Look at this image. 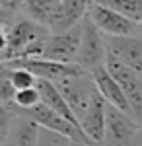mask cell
<instances>
[{"instance_id":"obj_1","label":"cell","mask_w":142,"mask_h":146,"mask_svg":"<svg viewBox=\"0 0 142 146\" xmlns=\"http://www.w3.org/2000/svg\"><path fill=\"white\" fill-rule=\"evenodd\" d=\"M51 35L49 27L43 23L20 16L8 29H2V62L22 58L23 53L39 41H45Z\"/></svg>"},{"instance_id":"obj_2","label":"cell","mask_w":142,"mask_h":146,"mask_svg":"<svg viewBox=\"0 0 142 146\" xmlns=\"http://www.w3.org/2000/svg\"><path fill=\"white\" fill-rule=\"evenodd\" d=\"M101 146H142L140 123L129 113L107 105V127Z\"/></svg>"},{"instance_id":"obj_3","label":"cell","mask_w":142,"mask_h":146,"mask_svg":"<svg viewBox=\"0 0 142 146\" xmlns=\"http://www.w3.org/2000/svg\"><path fill=\"white\" fill-rule=\"evenodd\" d=\"M107 43L105 37L98 27L90 20H84V35H82V45H80V53H78L76 64L86 74H94L96 70L103 68L107 64Z\"/></svg>"},{"instance_id":"obj_4","label":"cell","mask_w":142,"mask_h":146,"mask_svg":"<svg viewBox=\"0 0 142 146\" xmlns=\"http://www.w3.org/2000/svg\"><path fill=\"white\" fill-rule=\"evenodd\" d=\"M58 92L62 94V98L68 101V105L72 107V111L76 113L78 121L84 117V113L90 109L92 101L96 100L99 94L98 84L92 74H80V76H72V78H64L55 84Z\"/></svg>"},{"instance_id":"obj_5","label":"cell","mask_w":142,"mask_h":146,"mask_svg":"<svg viewBox=\"0 0 142 146\" xmlns=\"http://www.w3.org/2000/svg\"><path fill=\"white\" fill-rule=\"evenodd\" d=\"M82 35H84V22L64 33H51L45 41L43 58L62 62V64H76L80 45H82Z\"/></svg>"},{"instance_id":"obj_6","label":"cell","mask_w":142,"mask_h":146,"mask_svg":"<svg viewBox=\"0 0 142 146\" xmlns=\"http://www.w3.org/2000/svg\"><path fill=\"white\" fill-rule=\"evenodd\" d=\"M2 66L25 68L37 80H47V82H53V84H56V82H60L64 78H72V76L84 74V70L78 64H62V62L47 60V58H18V60L2 62Z\"/></svg>"},{"instance_id":"obj_7","label":"cell","mask_w":142,"mask_h":146,"mask_svg":"<svg viewBox=\"0 0 142 146\" xmlns=\"http://www.w3.org/2000/svg\"><path fill=\"white\" fill-rule=\"evenodd\" d=\"M107 70L111 72V76L119 82V86L123 88L127 100H129V105H131L132 117L142 123V76L138 72H134L132 68H129L127 64L119 62L117 58L113 56H107Z\"/></svg>"},{"instance_id":"obj_8","label":"cell","mask_w":142,"mask_h":146,"mask_svg":"<svg viewBox=\"0 0 142 146\" xmlns=\"http://www.w3.org/2000/svg\"><path fill=\"white\" fill-rule=\"evenodd\" d=\"M39 131L31 119L2 111V146H37Z\"/></svg>"},{"instance_id":"obj_9","label":"cell","mask_w":142,"mask_h":146,"mask_svg":"<svg viewBox=\"0 0 142 146\" xmlns=\"http://www.w3.org/2000/svg\"><path fill=\"white\" fill-rule=\"evenodd\" d=\"M88 20L98 27L105 37H131L136 35V25L132 20L121 16L119 12L99 6V4H90V12H88Z\"/></svg>"},{"instance_id":"obj_10","label":"cell","mask_w":142,"mask_h":146,"mask_svg":"<svg viewBox=\"0 0 142 146\" xmlns=\"http://www.w3.org/2000/svg\"><path fill=\"white\" fill-rule=\"evenodd\" d=\"M105 37V35H103ZM107 51L113 58H117L119 62L127 64L134 72H138L142 76V39L136 35L131 37H105Z\"/></svg>"},{"instance_id":"obj_11","label":"cell","mask_w":142,"mask_h":146,"mask_svg":"<svg viewBox=\"0 0 142 146\" xmlns=\"http://www.w3.org/2000/svg\"><path fill=\"white\" fill-rule=\"evenodd\" d=\"M90 0H62L58 12L49 23L51 33H64L68 29H74L88 18Z\"/></svg>"},{"instance_id":"obj_12","label":"cell","mask_w":142,"mask_h":146,"mask_svg":"<svg viewBox=\"0 0 142 146\" xmlns=\"http://www.w3.org/2000/svg\"><path fill=\"white\" fill-rule=\"evenodd\" d=\"M107 101L103 100V96L98 94L96 100L92 101L90 109L84 113V117L80 119V127L84 131V135L94 142L101 146L105 138V127H107Z\"/></svg>"},{"instance_id":"obj_13","label":"cell","mask_w":142,"mask_h":146,"mask_svg":"<svg viewBox=\"0 0 142 146\" xmlns=\"http://www.w3.org/2000/svg\"><path fill=\"white\" fill-rule=\"evenodd\" d=\"M92 76H94L96 84H98L99 94L103 96V100L107 101L109 105H113V107L121 109L123 113H129V115H132L131 105H129V100H127L125 92H123V88L119 86V82L111 76V72L107 70V66H103V68H99V70H96Z\"/></svg>"},{"instance_id":"obj_14","label":"cell","mask_w":142,"mask_h":146,"mask_svg":"<svg viewBox=\"0 0 142 146\" xmlns=\"http://www.w3.org/2000/svg\"><path fill=\"white\" fill-rule=\"evenodd\" d=\"M37 90L41 94V103H45L47 107H51L53 111H56L60 117H64L68 123L80 127V121H78L76 113L72 111V107L68 105V101L62 98V94L58 92L53 82H47V80H39L37 82ZM82 129V127H80Z\"/></svg>"},{"instance_id":"obj_15","label":"cell","mask_w":142,"mask_h":146,"mask_svg":"<svg viewBox=\"0 0 142 146\" xmlns=\"http://www.w3.org/2000/svg\"><path fill=\"white\" fill-rule=\"evenodd\" d=\"M60 4H62V0H25L23 16H27L29 20L49 27V23L58 12Z\"/></svg>"},{"instance_id":"obj_16","label":"cell","mask_w":142,"mask_h":146,"mask_svg":"<svg viewBox=\"0 0 142 146\" xmlns=\"http://www.w3.org/2000/svg\"><path fill=\"white\" fill-rule=\"evenodd\" d=\"M90 2L119 12L121 16L132 20L134 23L142 22V0H90Z\"/></svg>"},{"instance_id":"obj_17","label":"cell","mask_w":142,"mask_h":146,"mask_svg":"<svg viewBox=\"0 0 142 146\" xmlns=\"http://www.w3.org/2000/svg\"><path fill=\"white\" fill-rule=\"evenodd\" d=\"M2 72L12 80L14 88H16L18 92L29 90V88H37V82H39V80L35 78L29 70H25V68H8V66H2Z\"/></svg>"},{"instance_id":"obj_18","label":"cell","mask_w":142,"mask_h":146,"mask_svg":"<svg viewBox=\"0 0 142 146\" xmlns=\"http://www.w3.org/2000/svg\"><path fill=\"white\" fill-rule=\"evenodd\" d=\"M72 138L55 133V131H49V129H41L39 131V140L37 146H72Z\"/></svg>"},{"instance_id":"obj_19","label":"cell","mask_w":142,"mask_h":146,"mask_svg":"<svg viewBox=\"0 0 142 146\" xmlns=\"http://www.w3.org/2000/svg\"><path fill=\"white\" fill-rule=\"evenodd\" d=\"M16 94H18V90L14 88L12 80L2 72V78H0V101H2V105H10V103H14Z\"/></svg>"},{"instance_id":"obj_20","label":"cell","mask_w":142,"mask_h":146,"mask_svg":"<svg viewBox=\"0 0 142 146\" xmlns=\"http://www.w3.org/2000/svg\"><path fill=\"white\" fill-rule=\"evenodd\" d=\"M136 37H138V39H142V22L136 25Z\"/></svg>"},{"instance_id":"obj_21","label":"cell","mask_w":142,"mask_h":146,"mask_svg":"<svg viewBox=\"0 0 142 146\" xmlns=\"http://www.w3.org/2000/svg\"><path fill=\"white\" fill-rule=\"evenodd\" d=\"M72 146H98V144H84V142H72Z\"/></svg>"},{"instance_id":"obj_22","label":"cell","mask_w":142,"mask_h":146,"mask_svg":"<svg viewBox=\"0 0 142 146\" xmlns=\"http://www.w3.org/2000/svg\"><path fill=\"white\" fill-rule=\"evenodd\" d=\"M140 140H142V123H140Z\"/></svg>"}]
</instances>
